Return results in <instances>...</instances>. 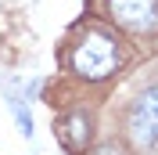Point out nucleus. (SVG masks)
Segmentation results:
<instances>
[{"label":"nucleus","mask_w":158,"mask_h":155,"mask_svg":"<svg viewBox=\"0 0 158 155\" xmlns=\"http://www.w3.org/2000/svg\"><path fill=\"white\" fill-rule=\"evenodd\" d=\"M115 65H118V47H115V40L108 33H101V29H90L76 43V51H72V69L79 76H86V79L111 76Z\"/></svg>","instance_id":"nucleus-1"},{"label":"nucleus","mask_w":158,"mask_h":155,"mask_svg":"<svg viewBox=\"0 0 158 155\" xmlns=\"http://www.w3.org/2000/svg\"><path fill=\"white\" fill-rule=\"evenodd\" d=\"M129 134L140 148L158 144V87H148L129 108Z\"/></svg>","instance_id":"nucleus-2"},{"label":"nucleus","mask_w":158,"mask_h":155,"mask_svg":"<svg viewBox=\"0 0 158 155\" xmlns=\"http://www.w3.org/2000/svg\"><path fill=\"white\" fill-rule=\"evenodd\" d=\"M108 11L118 25L133 33L158 29V0H108Z\"/></svg>","instance_id":"nucleus-3"},{"label":"nucleus","mask_w":158,"mask_h":155,"mask_svg":"<svg viewBox=\"0 0 158 155\" xmlns=\"http://www.w3.org/2000/svg\"><path fill=\"white\" fill-rule=\"evenodd\" d=\"M54 134H58V141L72 155L86 152V144H90V116L86 112H69V116L54 119Z\"/></svg>","instance_id":"nucleus-4"},{"label":"nucleus","mask_w":158,"mask_h":155,"mask_svg":"<svg viewBox=\"0 0 158 155\" xmlns=\"http://www.w3.org/2000/svg\"><path fill=\"white\" fill-rule=\"evenodd\" d=\"M11 112L18 116V126H22V134H25V137H32V116L25 112V101H22V97H15V94H11Z\"/></svg>","instance_id":"nucleus-5"},{"label":"nucleus","mask_w":158,"mask_h":155,"mask_svg":"<svg viewBox=\"0 0 158 155\" xmlns=\"http://www.w3.org/2000/svg\"><path fill=\"white\" fill-rule=\"evenodd\" d=\"M94 155H126V152H122V148H118L115 141H108V144H101V148H97Z\"/></svg>","instance_id":"nucleus-6"}]
</instances>
